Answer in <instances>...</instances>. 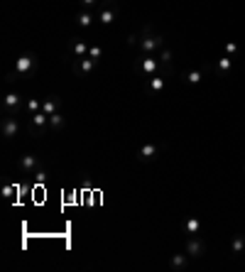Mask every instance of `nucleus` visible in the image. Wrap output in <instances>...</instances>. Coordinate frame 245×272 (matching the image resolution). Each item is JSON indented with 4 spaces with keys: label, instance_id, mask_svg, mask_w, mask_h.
<instances>
[{
    "label": "nucleus",
    "instance_id": "f257e3e1",
    "mask_svg": "<svg viewBox=\"0 0 245 272\" xmlns=\"http://www.w3.org/2000/svg\"><path fill=\"white\" fill-rule=\"evenodd\" d=\"M164 47V37L160 35V32H155L152 30V25H145L142 27V32H140V54H155V52H160Z\"/></svg>",
    "mask_w": 245,
    "mask_h": 272
},
{
    "label": "nucleus",
    "instance_id": "f03ea898",
    "mask_svg": "<svg viewBox=\"0 0 245 272\" xmlns=\"http://www.w3.org/2000/svg\"><path fill=\"white\" fill-rule=\"evenodd\" d=\"M37 54H32V52H25V54H20L17 59H15V71H10L7 74V81H12L15 76H27V74H32L35 69H37Z\"/></svg>",
    "mask_w": 245,
    "mask_h": 272
},
{
    "label": "nucleus",
    "instance_id": "7ed1b4c3",
    "mask_svg": "<svg viewBox=\"0 0 245 272\" xmlns=\"http://www.w3.org/2000/svg\"><path fill=\"white\" fill-rule=\"evenodd\" d=\"M135 71L140 74V76H155V74H160V59L155 57V54H140L137 59H135Z\"/></svg>",
    "mask_w": 245,
    "mask_h": 272
},
{
    "label": "nucleus",
    "instance_id": "20e7f679",
    "mask_svg": "<svg viewBox=\"0 0 245 272\" xmlns=\"http://www.w3.org/2000/svg\"><path fill=\"white\" fill-rule=\"evenodd\" d=\"M167 83H169V78H167V76L155 74V76H147V78H145L142 91H145L147 96H162V93L167 91Z\"/></svg>",
    "mask_w": 245,
    "mask_h": 272
},
{
    "label": "nucleus",
    "instance_id": "39448f33",
    "mask_svg": "<svg viewBox=\"0 0 245 272\" xmlns=\"http://www.w3.org/2000/svg\"><path fill=\"white\" fill-rule=\"evenodd\" d=\"M96 17H98L101 25H113L116 17H118V2H116V0H106V2L101 5V10L96 12Z\"/></svg>",
    "mask_w": 245,
    "mask_h": 272
},
{
    "label": "nucleus",
    "instance_id": "423d86ee",
    "mask_svg": "<svg viewBox=\"0 0 245 272\" xmlns=\"http://www.w3.org/2000/svg\"><path fill=\"white\" fill-rule=\"evenodd\" d=\"M157 59H160V74L162 76H167V78L174 76V52L169 47H162Z\"/></svg>",
    "mask_w": 245,
    "mask_h": 272
},
{
    "label": "nucleus",
    "instance_id": "0eeeda50",
    "mask_svg": "<svg viewBox=\"0 0 245 272\" xmlns=\"http://www.w3.org/2000/svg\"><path fill=\"white\" fill-rule=\"evenodd\" d=\"M184 253H186L189 258L199 260V258L206 253V245H204V240H201L199 235H189V238H186V245H184Z\"/></svg>",
    "mask_w": 245,
    "mask_h": 272
},
{
    "label": "nucleus",
    "instance_id": "6e6552de",
    "mask_svg": "<svg viewBox=\"0 0 245 272\" xmlns=\"http://www.w3.org/2000/svg\"><path fill=\"white\" fill-rule=\"evenodd\" d=\"M88 42L86 39H81V37H74V39H69V44H66V49H69V54L74 57V59H81V57H88Z\"/></svg>",
    "mask_w": 245,
    "mask_h": 272
},
{
    "label": "nucleus",
    "instance_id": "1a4fd4ad",
    "mask_svg": "<svg viewBox=\"0 0 245 272\" xmlns=\"http://www.w3.org/2000/svg\"><path fill=\"white\" fill-rule=\"evenodd\" d=\"M98 67V62L96 59H91V57H81V59H74V74H79V76H88V74H93V69Z\"/></svg>",
    "mask_w": 245,
    "mask_h": 272
},
{
    "label": "nucleus",
    "instance_id": "9d476101",
    "mask_svg": "<svg viewBox=\"0 0 245 272\" xmlns=\"http://www.w3.org/2000/svg\"><path fill=\"white\" fill-rule=\"evenodd\" d=\"M98 17H96V12L93 10H79L76 12V17H74V25L76 27H81V30H88V27H93V22H96Z\"/></svg>",
    "mask_w": 245,
    "mask_h": 272
},
{
    "label": "nucleus",
    "instance_id": "9b49d317",
    "mask_svg": "<svg viewBox=\"0 0 245 272\" xmlns=\"http://www.w3.org/2000/svg\"><path fill=\"white\" fill-rule=\"evenodd\" d=\"M157 155H160V147H157L155 142H145V145L137 150V159H140L142 164L155 162V159H157Z\"/></svg>",
    "mask_w": 245,
    "mask_h": 272
},
{
    "label": "nucleus",
    "instance_id": "f8f14e48",
    "mask_svg": "<svg viewBox=\"0 0 245 272\" xmlns=\"http://www.w3.org/2000/svg\"><path fill=\"white\" fill-rule=\"evenodd\" d=\"M37 169H40V157H37V155L27 152V155L20 157V172H22V174H35Z\"/></svg>",
    "mask_w": 245,
    "mask_h": 272
},
{
    "label": "nucleus",
    "instance_id": "ddd939ff",
    "mask_svg": "<svg viewBox=\"0 0 245 272\" xmlns=\"http://www.w3.org/2000/svg\"><path fill=\"white\" fill-rule=\"evenodd\" d=\"M0 130H2V137H7V140L15 137L17 133H20V123H17V118H15V116H5Z\"/></svg>",
    "mask_w": 245,
    "mask_h": 272
},
{
    "label": "nucleus",
    "instance_id": "4468645a",
    "mask_svg": "<svg viewBox=\"0 0 245 272\" xmlns=\"http://www.w3.org/2000/svg\"><path fill=\"white\" fill-rule=\"evenodd\" d=\"M47 125H49V116H47L44 111L30 116V128H32V130H44Z\"/></svg>",
    "mask_w": 245,
    "mask_h": 272
},
{
    "label": "nucleus",
    "instance_id": "2eb2a0df",
    "mask_svg": "<svg viewBox=\"0 0 245 272\" xmlns=\"http://www.w3.org/2000/svg\"><path fill=\"white\" fill-rule=\"evenodd\" d=\"M59 108H61V98H59V96H47V98L42 101V111H44L47 116L59 113Z\"/></svg>",
    "mask_w": 245,
    "mask_h": 272
},
{
    "label": "nucleus",
    "instance_id": "dca6fc26",
    "mask_svg": "<svg viewBox=\"0 0 245 272\" xmlns=\"http://www.w3.org/2000/svg\"><path fill=\"white\" fill-rule=\"evenodd\" d=\"M20 103H22V96H20L17 91H10V93L2 98V106H5L10 113H15V111L20 108Z\"/></svg>",
    "mask_w": 245,
    "mask_h": 272
},
{
    "label": "nucleus",
    "instance_id": "f3484780",
    "mask_svg": "<svg viewBox=\"0 0 245 272\" xmlns=\"http://www.w3.org/2000/svg\"><path fill=\"white\" fill-rule=\"evenodd\" d=\"M216 69H218V74H221V76L231 74V69H233V57H228V54L218 57V59H216Z\"/></svg>",
    "mask_w": 245,
    "mask_h": 272
},
{
    "label": "nucleus",
    "instance_id": "a211bd4d",
    "mask_svg": "<svg viewBox=\"0 0 245 272\" xmlns=\"http://www.w3.org/2000/svg\"><path fill=\"white\" fill-rule=\"evenodd\" d=\"M231 253H233V255H243L245 253V235L243 233H236V235L231 238Z\"/></svg>",
    "mask_w": 245,
    "mask_h": 272
},
{
    "label": "nucleus",
    "instance_id": "6ab92c4d",
    "mask_svg": "<svg viewBox=\"0 0 245 272\" xmlns=\"http://www.w3.org/2000/svg\"><path fill=\"white\" fill-rule=\"evenodd\" d=\"M184 231H186V235H199V233H201V221H199L196 216L186 218V223H184Z\"/></svg>",
    "mask_w": 245,
    "mask_h": 272
},
{
    "label": "nucleus",
    "instance_id": "aec40b11",
    "mask_svg": "<svg viewBox=\"0 0 245 272\" xmlns=\"http://www.w3.org/2000/svg\"><path fill=\"white\" fill-rule=\"evenodd\" d=\"M186 263H189V255H186V253H174L172 260H169V265H172L174 270H184Z\"/></svg>",
    "mask_w": 245,
    "mask_h": 272
},
{
    "label": "nucleus",
    "instance_id": "412c9836",
    "mask_svg": "<svg viewBox=\"0 0 245 272\" xmlns=\"http://www.w3.org/2000/svg\"><path fill=\"white\" fill-rule=\"evenodd\" d=\"M189 86H199L201 81H204V71L201 69H191L189 74H186V78H184Z\"/></svg>",
    "mask_w": 245,
    "mask_h": 272
},
{
    "label": "nucleus",
    "instance_id": "4be33fe9",
    "mask_svg": "<svg viewBox=\"0 0 245 272\" xmlns=\"http://www.w3.org/2000/svg\"><path fill=\"white\" fill-rule=\"evenodd\" d=\"M25 108H27V113H30V116H35V113H40V111H42V101H40V98H27Z\"/></svg>",
    "mask_w": 245,
    "mask_h": 272
},
{
    "label": "nucleus",
    "instance_id": "5701e85b",
    "mask_svg": "<svg viewBox=\"0 0 245 272\" xmlns=\"http://www.w3.org/2000/svg\"><path fill=\"white\" fill-rule=\"evenodd\" d=\"M49 128H52V130H61V128H64V116H61V113H52V116H49Z\"/></svg>",
    "mask_w": 245,
    "mask_h": 272
},
{
    "label": "nucleus",
    "instance_id": "b1692460",
    "mask_svg": "<svg viewBox=\"0 0 245 272\" xmlns=\"http://www.w3.org/2000/svg\"><path fill=\"white\" fill-rule=\"evenodd\" d=\"M223 52H226L228 57H233V59H236V57H238V52H241V47H238V42H236V39H231V42H226Z\"/></svg>",
    "mask_w": 245,
    "mask_h": 272
},
{
    "label": "nucleus",
    "instance_id": "393cba45",
    "mask_svg": "<svg viewBox=\"0 0 245 272\" xmlns=\"http://www.w3.org/2000/svg\"><path fill=\"white\" fill-rule=\"evenodd\" d=\"M88 57L96 59V62H101V57H103V47H101V44H91V47H88Z\"/></svg>",
    "mask_w": 245,
    "mask_h": 272
},
{
    "label": "nucleus",
    "instance_id": "a878e982",
    "mask_svg": "<svg viewBox=\"0 0 245 272\" xmlns=\"http://www.w3.org/2000/svg\"><path fill=\"white\" fill-rule=\"evenodd\" d=\"M32 177H35V182H37V184H44V182H47V172H44L42 167H40V169H37Z\"/></svg>",
    "mask_w": 245,
    "mask_h": 272
},
{
    "label": "nucleus",
    "instance_id": "bb28decb",
    "mask_svg": "<svg viewBox=\"0 0 245 272\" xmlns=\"http://www.w3.org/2000/svg\"><path fill=\"white\" fill-rule=\"evenodd\" d=\"M12 194H17V187H15V184H7V187L2 189V196H5V199H10Z\"/></svg>",
    "mask_w": 245,
    "mask_h": 272
},
{
    "label": "nucleus",
    "instance_id": "cd10ccee",
    "mask_svg": "<svg viewBox=\"0 0 245 272\" xmlns=\"http://www.w3.org/2000/svg\"><path fill=\"white\" fill-rule=\"evenodd\" d=\"M79 2H81V7H83V10H93V7L98 5V0H79Z\"/></svg>",
    "mask_w": 245,
    "mask_h": 272
},
{
    "label": "nucleus",
    "instance_id": "c85d7f7f",
    "mask_svg": "<svg viewBox=\"0 0 245 272\" xmlns=\"http://www.w3.org/2000/svg\"><path fill=\"white\" fill-rule=\"evenodd\" d=\"M127 47H140V35H130L127 37Z\"/></svg>",
    "mask_w": 245,
    "mask_h": 272
}]
</instances>
